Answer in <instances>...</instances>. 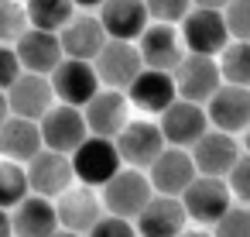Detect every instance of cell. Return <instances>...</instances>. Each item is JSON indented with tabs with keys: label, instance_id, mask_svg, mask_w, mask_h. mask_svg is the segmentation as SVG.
<instances>
[{
	"label": "cell",
	"instance_id": "cell-1",
	"mask_svg": "<svg viewBox=\"0 0 250 237\" xmlns=\"http://www.w3.org/2000/svg\"><path fill=\"white\" fill-rule=\"evenodd\" d=\"M72 172H76V179L83 182V186H106L117 172H120V151H117V144L110 141V138H96V134H89L72 155Z\"/></svg>",
	"mask_w": 250,
	"mask_h": 237
},
{
	"label": "cell",
	"instance_id": "cell-2",
	"mask_svg": "<svg viewBox=\"0 0 250 237\" xmlns=\"http://www.w3.org/2000/svg\"><path fill=\"white\" fill-rule=\"evenodd\" d=\"M182 48H188V55H209L216 59L226 45H229V31H226V21H223V11H188L185 21H182Z\"/></svg>",
	"mask_w": 250,
	"mask_h": 237
},
{
	"label": "cell",
	"instance_id": "cell-3",
	"mask_svg": "<svg viewBox=\"0 0 250 237\" xmlns=\"http://www.w3.org/2000/svg\"><path fill=\"white\" fill-rule=\"evenodd\" d=\"M175 79V93L178 100H188V103H209V96L223 86V76H219V62L209 59V55H188L175 66L171 72Z\"/></svg>",
	"mask_w": 250,
	"mask_h": 237
},
{
	"label": "cell",
	"instance_id": "cell-4",
	"mask_svg": "<svg viewBox=\"0 0 250 237\" xmlns=\"http://www.w3.org/2000/svg\"><path fill=\"white\" fill-rule=\"evenodd\" d=\"M38 131H42V144L48 151H59V155H72L89 138V127H86L83 110L79 107H69V103H55L38 120Z\"/></svg>",
	"mask_w": 250,
	"mask_h": 237
},
{
	"label": "cell",
	"instance_id": "cell-5",
	"mask_svg": "<svg viewBox=\"0 0 250 237\" xmlns=\"http://www.w3.org/2000/svg\"><path fill=\"white\" fill-rule=\"evenodd\" d=\"M154 196V189H151V182H147V172H137V168H120L106 186H103V206H106V213H113V216H124V220H134L144 206H147V199Z\"/></svg>",
	"mask_w": 250,
	"mask_h": 237
},
{
	"label": "cell",
	"instance_id": "cell-6",
	"mask_svg": "<svg viewBox=\"0 0 250 237\" xmlns=\"http://www.w3.org/2000/svg\"><path fill=\"white\" fill-rule=\"evenodd\" d=\"M93 69H96L103 90H120V93H127V86L141 76L144 62H141L137 45H130V42H113V38H110V42L100 48V55L93 59Z\"/></svg>",
	"mask_w": 250,
	"mask_h": 237
},
{
	"label": "cell",
	"instance_id": "cell-7",
	"mask_svg": "<svg viewBox=\"0 0 250 237\" xmlns=\"http://www.w3.org/2000/svg\"><path fill=\"white\" fill-rule=\"evenodd\" d=\"M229 186L223 179H212V175H195L188 182V189L178 196L182 206H185V216L202 223V227H212L226 210H229Z\"/></svg>",
	"mask_w": 250,
	"mask_h": 237
},
{
	"label": "cell",
	"instance_id": "cell-8",
	"mask_svg": "<svg viewBox=\"0 0 250 237\" xmlns=\"http://www.w3.org/2000/svg\"><path fill=\"white\" fill-rule=\"evenodd\" d=\"M48 83H52V93L59 96V103H69L79 110L103 90L93 62H79V59H62L59 69L48 76Z\"/></svg>",
	"mask_w": 250,
	"mask_h": 237
},
{
	"label": "cell",
	"instance_id": "cell-9",
	"mask_svg": "<svg viewBox=\"0 0 250 237\" xmlns=\"http://www.w3.org/2000/svg\"><path fill=\"white\" fill-rule=\"evenodd\" d=\"M113 144L120 151V162L137 172H147L151 162L165 151V138H161L158 124H151V120H127V127L113 138Z\"/></svg>",
	"mask_w": 250,
	"mask_h": 237
},
{
	"label": "cell",
	"instance_id": "cell-10",
	"mask_svg": "<svg viewBox=\"0 0 250 237\" xmlns=\"http://www.w3.org/2000/svg\"><path fill=\"white\" fill-rule=\"evenodd\" d=\"M158 131H161V138H165L168 148H192V144L209 131L206 107L188 103V100H175V103L161 114Z\"/></svg>",
	"mask_w": 250,
	"mask_h": 237
},
{
	"label": "cell",
	"instance_id": "cell-11",
	"mask_svg": "<svg viewBox=\"0 0 250 237\" xmlns=\"http://www.w3.org/2000/svg\"><path fill=\"white\" fill-rule=\"evenodd\" d=\"M24 172H28L31 192H35V196H45V199L62 196V192L76 182L72 158H69V155H59V151H48V148H42V151L24 165Z\"/></svg>",
	"mask_w": 250,
	"mask_h": 237
},
{
	"label": "cell",
	"instance_id": "cell-12",
	"mask_svg": "<svg viewBox=\"0 0 250 237\" xmlns=\"http://www.w3.org/2000/svg\"><path fill=\"white\" fill-rule=\"evenodd\" d=\"M7 107L11 117H24V120H42L52 107H55V93L48 76H35V72H21L11 90H7Z\"/></svg>",
	"mask_w": 250,
	"mask_h": 237
},
{
	"label": "cell",
	"instance_id": "cell-13",
	"mask_svg": "<svg viewBox=\"0 0 250 237\" xmlns=\"http://www.w3.org/2000/svg\"><path fill=\"white\" fill-rule=\"evenodd\" d=\"M137 52H141L144 69H158V72H175V66L185 59V48H182L175 24H154V21L137 38Z\"/></svg>",
	"mask_w": 250,
	"mask_h": 237
},
{
	"label": "cell",
	"instance_id": "cell-14",
	"mask_svg": "<svg viewBox=\"0 0 250 237\" xmlns=\"http://www.w3.org/2000/svg\"><path fill=\"white\" fill-rule=\"evenodd\" d=\"M192 165L199 175H212V179H226L229 168L240 158V144L233 141V134L223 131H206L195 144H192Z\"/></svg>",
	"mask_w": 250,
	"mask_h": 237
},
{
	"label": "cell",
	"instance_id": "cell-15",
	"mask_svg": "<svg viewBox=\"0 0 250 237\" xmlns=\"http://www.w3.org/2000/svg\"><path fill=\"white\" fill-rule=\"evenodd\" d=\"M192 179H195V165L185 148H165L147 168V182L158 196H182Z\"/></svg>",
	"mask_w": 250,
	"mask_h": 237
},
{
	"label": "cell",
	"instance_id": "cell-16",
	"mask_svg": "<svg viewBox=\"0 0 250 237\" xmlns=\"http://www.w3.org/2000/svg\"><path fill=\"white\" fill-rule=\"evenodd\" d=\"M14 55L21 62V69L24 72H35V76H52L59 69V62L65 59L62 55V45H59V35L38 31V28H28L14 42Z\"/></svg>",
	"mask_w": 250,
	"mask_h": 237
},
{
	"label": "cell",
	"instance_id": "cell-17",
	"mask_svg": "<svg viewBox=\"0 0 250 237\" xmlns=\"http://www.w3.org/2000/svg\"><path fill=\"white\" fill-rule=\"evenodd\" d=\"M206 117L223 134L247 131L250 127V90H243V86H219L209 96V103H206Z\"/></svg>",
	"mask_w": 250,
	"mask_h": 237
},
{
	"label": "cell",
	"instance_id": "cell-18",
	"mask_svg": "<svg viewBox=\"0 0 250 237\" xmlns=\"http://www.w3.org/2000/svg\"><path fill=\"white\" fill-rule=\"evenodd\" d=\"M100 24L113 42H137L151 24V14L144 0H106L100 7Z\"/></svg>",
	"mask_w": 250,
	"mask_h": 237
},
{
	"label": "cell",
	"instance_id": "cell-19",
	"mask_svg": "<svg viewBox=\"0 0 250 237\" xmlns=\"http://www.w3.org/2000/svg\"><path fill=\"white\" fill-rule=\"evenodd\" d=\"M83 117H86L89 134L113 141V138L127 127V93H120V90H100V93L83 107Z\"/></svg>",
	"mask_w": 250,
	"mask_h": 237
},
{
	"label": "cell",
	"instance_id": "cell-20",
	"mask_svg": "<svg viewBox=\"0 0 250 237\" xmlns=\"http://www.w3.org/2000/svg\"><path fill=\"white\" fill-rule=\"evenodd\" d=\"M137 220V230L141 237H178L185 230V206L178 196H151L147 206L134 216Z\"/></svg>",
	"mask_w": 250,
	"mask_h": 237
},
{
	"label": "cell",
	"instance_id": "cell-21",
	"mask_svg": "<svg viewBox=\"0 0 250 237\" xmlns=\"http://www.w3.org/2000/svg\"><path fill=\"white\" fill-rule=\"evenodd\" d=\"M106 42H110V38H106L100 18H89V14H76V18L59 31L62 55H65V59H79V62H93Z\"/></svg>",
	"mask_w": 250,
	"mask_h": 237
},
{
	"label": "cell",
	"instance_id": "cell-22",
	"mask_svg": "<svg viewBox=\"0 0 250 237\" xmlns=\"http://www.w3.org/2000/svg\"><path fill=\"white\" fill-rule=\"evenodd\" d=\"M175 100H178V93H175L171 72L141 69V76L127 86V103H134V107L144 110V114H165Z\"/></svg>",
	"mask_w": 250,
	"mask_h": 237
},
{
	"label": "cell",
	"instance_id": "cell-23",
	"mask_svg": "<svg viewBox=\"0 0 250 237\" xmlns=\"http://www.w3.org/2000/svg\"><path fill=\"white\" fill-rule=\"evenodd\" d=\"M55 216L65 230L72 234H89L93 223L103 216V199L89 189V186H79V189H65L59 196V206H55Z\"/></svg>",
	"mask_w": 250,
	"mask_h": 237
},
{
	"label": "cell",
	"instance_id": "cell-24",
	"mask_svg": "<svg viewBox=\"0 0 250 237\" xmlns=\"http://www.w3.org/2000/svg\"><path fill=\"white\" fill-rule=\"evenodd\" d=\"M42 148H45V144H42V131H38L35 120L7 117L4 124H0V155H4V158L28 165Z\"/></svg>",
	"mask_w": 250,
	"mask_h": 237
},
{
	"label": "cell",
	"instance_id": "cell-25",
	"mask_svg": "<svg viewBox=\"0 0 250 237\" xmlns=\"http://www.w3.org/2000/svg\"><path fill=\"white\" fill-rule=\"evenodd\" d=\"M11 227H14V237H52V234L59 230V216H55L52 199H45V196H28L24 203L14 206Z\"/></svg>",
	"mask_w": 250,
	"mask_h": 237
},
{
	"label": "cell",
	"instance_id": "cell-26",
	"mask_svg": "<svg viewBox=\"0 0 250 237\" xmlns=\"http://www.w3.org/2000/svg\"><path fill=\"white\" fill-rule=\"evenodd\" d=\"M24 11H28V28L52 31V35H59L76 18V4H72V0H28Z\"/></svg>",
	"mask_w": 250,
	"mask_h": 237
},
{
	"label": "cell",
	"instance_id": "cell-27",
	"mask_svg": "<svg viewBox=\"0 0 250 237\" xmlns=\"http://www.w3.org/2000/svg\"><path fill=\"white\" fill-rule=\"evenodd\" d=\"M28 196H31V186H28L24 165L11 162V158H0V210H14Z\"/></svg>",
	"mask_w": 250,
	"mask_h": 237
},
{
	"label": "cell",
	"instance_id": "cell-28",
	"mask_svg": "<svg viewBox=\"0 0 250 237\" xmlns=\"http://www.w3.org/2000/svg\"><path fill=\"white\" fill-rule=\"evenodd\" d=\"M219 76L226 79V86L250 90V42H229L219 52Z\"/></svg>",
	"mask_w": 250,
	"mask_h": 237
},
{
	"label": "cell",
	"instance_id": "cell-29",
	"mask_svg": "<svg viewBox=\"0 0 250 237\" xmlns=\"http://www.w3.org/2000/svg\"><path fill=\"white\" fill-rule=\"evenodd\" d=\"M28 31V11L21 0H0V45H14Z\"/></svg>",
	"mask_w": 250,
	"mask_h": 237
},
{
	"label": "cell",
	"instance_id": "cell-30",
	"mask_svg": "<svg viewBox=\"0 0 250 237\" xmlns=\"http://www.w3.org/2000/svg\"><path fill=\"white\" fill-rule=\"evenodd\" d=\"M212 237H250V206H229L212 223Z\"/></svg>",
	"mask_w": 250,
	"mask_h": 237
},
{
	"label": "cell",
	"instance_id": "cell-31",
	"mask_svg": "<svg viewBox=\"0 0 250 237\" xmlns=\"http://www.w3.org/2000/svg\"><path fill=\"white\" fill-rule=\"evenodd\" d=\"M223 21L233 42H250V0H229L223 7Z\"/></svg>",
	"mask_w": 250,
	"mask_h": 237
},
{
	"label": "cell",
	"instance_id": "cell-32",
	"mask_svg": "<svg viewBox=\"0 0 250 237\" xmlns=\"http://www.w3.org/2000/svg\"><path fill=\"white\" fill-rule=\"evenodd\" d=\"M144 7L154 24H175L185 21V14L192 11V0H144Z\"/></svg>",
	"mask_w": 250,
	"mask_h": 237
},
{
	"label": "cell",
	"instance_id": "cell-33",
	"mask_svg": "<svg viewBox=\"0 0 250 237\" xmlns=\"http://www.w3.org/2000/svg\"><path fill=\"white\" fill-rule=\"evenodd\" d=\"M86 237H137V227H134L130 220H124V216L103 213V216L93 223V230H89Z\"/></svg>",
	"mask_w": 250,
	"mask_h": 237
},
{
	"label": "cell",
	"instance_id": "cell-34",
	"mask_svg": "<svg viewBox=\"0 0 250 237\" xmlns=\"http://www.w3.org/2000/svg\"><path fill=\"white\" fill-rule=\"evenodd\" d=\"M226 186H229L233 196L243 199V206H250V155H240L236 158V165L226 175Z\"/></svg>",
	"mask_w": 250,
	"mask_h": 237
},
{
	"label": "cell",
	"instance_id": "cell-35",
	"mask_svg": "<svg viewBox=\"0 0 250 237\" xmlns=\"http://www.w3.org/2000/svg\"><path fill=\"white\" fill-rule=\"evenodd\" d=\"M24 69H21V62H18V55H14V48L11 45H0V90H11V83L21 76Z\"/></svg>",
	"mask_w": 250,
	"mask_h": 237
},
{
	"label": "cell",
	"instance_id": "cell-36",
	"mask_svg": "<svg viewBox=\"0 0 250 237\" xmlns=\"http://www.w3.org/2000/svg\"><path fill=\"white\" fill-rule=\"evenodd\" d=\"M192 4H195V7H202V11H223L229 0H192Z\"/></svg>",
	"mask_w": 250,
	"mask_h": 237
},
{
	"label": "cell",
	"instance_id": "cell-37",
	"mask_svg": "<svg viewBox=\"0 0 250 237\" xmlns=\"http://www.w3.org/2000/svg\"><path fill=\"white\" fill-rule=\"evenodd\" d=\"M0 237H14V227H11V213L0 210Z\"/></svg>",
	"mask_w": 250,
	"mask_h": 237
},
{
	"label": "cell",
	"instance_id": "cell-38",
	"mask_svg": "<svg viewBox=\"0 0 250 237\" xmlns=\"http://www.w3.org/2000/svg\"><path fill=\"white\" fill-rule=\"evenodd\" d=\"M7 117H11V107H7V93L0 90V124H4Z\"/></svg>",
	"mask_w": 250,
	"mask_h": 237
},
{
	"label": "cell",
	"instance_id": "cell-39",
	"mask_svg": "<svg viewBox=\"0 0 250 237\" xmlns=\"http://www.w3.org/2000/svg\"><path fill=\"white\" fill-rule=\"evenodd\" d=\"M72 4H76V7H83V11H89V7H103L106 0H72Z\"/></svg>",
	"mask_w": 250,
	"mask_h": 237
},
{
	"label": "cell",
	"instance_id": "cell-40",
	"mask_svg": "<svg viewBox=\"0 0 250 237\" xmlns=\"http://www.w3.org/2000/svg\"><path fill=\"white\" fill-rule=\"evenodd\" d=\"M178 237H212V234H206V230H182Z\"/></svg>",
	"mask_w": 250,
	"mask_h": 237
},
{
	"label": "cell",
	"instance_id": "cell-41",
	"mask_svg": "<svg viewBox=\"0 0 250 237\" xmlns=\"http://www.w3.org/2000/svg\"><path fill=\"white\" fill-rule=\"evenodd\" d=\"M52 237H79V234H72V230H55Z\"/></svg>",
	"mask_w": 250,
	"mask_h": 237
},
{
	"label": "cell",
	"instance_id": "cell-42",
	"mask_svg": "<svg viewBox=\"0 0 250 237\" xmlns=\"http://www.w3.org/2000/svg\"><path fill=\"white\" fill-rule=\"evenodd\" d=\"M247 151H250V127H247Z\"/></svg>",
	"mask_w": 250,
	"mask_h": 237
}]
</instances>
